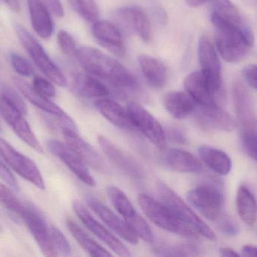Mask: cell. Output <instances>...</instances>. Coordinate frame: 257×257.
I'll return each mask as SVG.
<instances>
[{
  "label": "cell",
  "instance_id": "obj_41",
  "mask_svg": "<svg viewBox=\"0 0 257 257\" xmlns=\"http://www.w3.org/2000/svg\"><path fill=\"white\" fill-rule=\"evenodd\" d=\"M241 145L244 150L253 159L257 161V135L253 132L245 131L241 136Z\"/></svg>",
  "mask_w": 257,
  "mask_h": 257
},
{
  "label": "cell",
  "instance_id": "obj_18",
  "mask_svg": "<svg viewBox=\"0 0 257 257\" xmlns=\"http://www.w3.org/2000/svg\"><path fill=\"white\" fill-rule=\"evenodd\" d=\"M198 125L207 131H231L235 128V121L226 111L215 104L201 106L195 109Z\"/></svg>",
  "mask_w": 257,
  "mask_h": 257
},
{
  "label": "cell",
  "instance_id": "obj_40",
  "mask_svg": "<svg viewBox=\"0 0 257 257\" xmlns=\"http://www.w3.org/2000/svg\"><path fill=\"white\" fill-rule=\"evenodd\" d=\"M33 86L39 93L47 98H54L56 95V89L52 83L41 75H35Z\"/></svg>",
  "mask_w": 257,
  "mask_h": 257
},
{
  "label": "cell",
  "instance_id": "obj_9",
  "mask_svg": "<svg viewBox=\"0 0 257 257\" xmlns=\"http://www.w3.org/2000/svg\"><path fill=\"white\" fill-rule=\"evenodd\" d=\"M0 155L8 165L26 181L37 188L45 189V182L36 163L26 155L18 152L6 140L0 137Z\"/></svg>",
  "mask_w": 257,
  "mask_h": 257
},
{
  "label": "cell",
  "instance_id": "obj_24",
  "mask_svg": "<svg viewBox=\"0 0 257 257\" xmlns=\"http://www.w3.org/2000/svg\"><path fill=\"white\" fill-rule=\"evenodd\" d=\"M118 15L144 42H151L152 39L151 23L143 9L138 6L123 8L119 10Z\"/></svg>",
  "mask_w": 257,
  "mask_h": 257
},
{
  "label": "cell",
  "instance_id": "obj_38",
  "mask_svg": "<svg viewBox=\"0 0 257 257\" xmlns=\"http://www.w3.org/2000/svg\"><path fill=\"white\" fill-rule=\"evenodd\" d=\"M50 232H51V240L56 251L60 252L61 254L65 256L71 255L72 248H71L70 244L65 235L62 233L61 231L55 226H51Z\"/></svg>",
  "mask_w": 257,
  "mask_h": 257
},
{
  "label": "cell",
  "instance_id": "obj_20",
  "mask_svg": "<svg viewBox=\"0 0 257 257\" xmlns=\"http://www.w3.org/2000/svg\"><path fill=\"white\" fill-rule=\"evenodd\" d=\"M160 164L172 172L180 173H199L203 170L202 162L190 152L179 149H162Z\"/></svg>",
  "mask_w": 257,
  "mask_h": 257
},
{
  "label": "cell",
  "instance_id": "obj_17",
  "mask_svg": "<svg viewBox=\"0 0 257 257\" xmlns=\"http://www.w3.org/2000/svg\"><path fill=\"white\" fill-rule=\"evenodd\" d=\"M98 143L105 155L126 175L137 181L145 179V170L136 158L103 136L98 137Z\"/></svg>",
  "mask_w": 257,
  "mask_h": 257
},
{
  "label": "cell",
  "instance_id": "obj_11",
  "mask_svg": "<svg viewBox=\"0 0 257 257\" xmlns=\"http://www.w3.org/2000/svg\"><path fill=\"white\" fill-rule=\"evenodd\" d=\"M46 145L48 150L61 160L80 181L89 187L96 186L86 163L69 144L56 139H50L47 140Z\"/></svg>",
  "mask_w": 257,
  "mask_h": 257
},
{
  "label": "cell",
  "instance_id": "obj_47",
  "mask_svg": "<svg viewBox=\"0 0 257 257\" xmlns=\"http://www.w3.org/2000/svg\"><path fill=\"white\" fill-rule=\"evenodd\" d=\"M241 252H242V256H257V247L253 246H244Z\"/></svg>",
  "mask_w": 257,
  "mask_h": 257
},
{
  "label": "cell",
  "instance_id": "obj_37",
  "mask_svg": "<svg viewBox=\"0 0 257 257\" xmlns=\"http://www.w3.org/2000/svg\"><path fill=\"white\" fill-rule=\"evenodd\" d=\"M9 58L14 70L21 76L29 77L34 73V67L32 63L21 54L11 52Z\"/></svg>",
  "mask_w": 257,
  "mask_h": 257
},
{
  "label": "cell",
  "instance_id": "obj_45",
  "mask_svg": "<svg viewBox=\"0 0 257 257\" xmlns=\"http://www.w3.org/2000/svg\"><path fill=\"white\" fill-rule=\"evenodd\" d=\"M167 133L168 136H166V138L169 137L175 143H181V144L187 143V139L185 134L178 127H170L167 130Z\"/></svg>",
  "mask_w": 257,
  "mask_h": 257
},
{
  "label": "cell",
  "instance_id": "obj_43",
  "mask_svg": "<svg viewBox=\"0 0 257 257\" xmlns=\"http://www.w3.org/2000/svg\"><path fill=\"white\" fill-rule=\"evenodd\" d=\"M218 228L222 233L229 236H234L238 232V228L237 225L230 219L224 218L219 220Z\"/></svg>",
  "mask_w": 257,
  "mask_h": 257
},
{
  "label": "cell",
  "instance_id": "obj_48",
  "mask_svg": "<svg viewBox=\"0 0 257 257\" xmlns=\"http://www.w3.org/2000/svg\"><path fill=\"white\" fill-rule=\"evenodd\" d=\"M6 3L9 9L14 12L18 13L21 11V5L19 0H3Z\"/></svg>",
  "mask_w": 257,
  "mask_h": 257
},
{
  "label": "cell",
  "instance_id": "obj_39",
  "mask_svg": "<svg viewBox=\"0 0 257 257\" xmlns=\"http://www.w3.org/2000/svg\"><path fill=\"white\" fill-rule=\"evenodd\" d=\"M57 42L62 52L69 57L76 56V44L73 37L65 30H60L57 34Z\"/></svg>",
  "mask_w": 257,
  "mask_h": 257
},
{
  "label": "cell",
  "instance_id": "obj_46",
  "mask_svg": "<svg viewBox=\"0 0 257 257\" xmlns=\"http://www.w3.org/2000/svg\"><path fill=\"white\" fill-rule=\"evenodd\" d=\"M43 2L56 16L58 18L64 16V9L60 0H44Z\"/></svg>",
  "mask_w": 257,
  "mask_h": 257
},
{
  "label": "cell",
  "instance_id": "obj_29",
  "mask_svg": "<svg viewBox=\"0 0 257 257\" xmlns=\"http://www.w3.org/2000/svg\"><path fill=\"white\" fill-rule=\"evenodd\" d=\"M201 159L216 173L227 175L232 169V161L229 155L212 146L202 145L198 149Z\"/></svg>",
  "mask_w": 257,
  "mask_h": 257
},
{
  "label": "cell",
  "instance_id": "obj_10",
  "mask_svg": "<svg viewBox=\"0 0 257 257\" xmlns=\"http://www.w3.org/2000/svg\"><path fill=\"white\" fill-rule=\"evenodd\" d=\"M21 220H24L42 253L46 256H57L51 232L42 212L34 205L27 202V209Z\"/></svg>",
  "mask_w": 257,
  "mask_h": 257
},
{
  "label": "cell",
  "instance_id": "obj_7",
  "mask_svg": "<svg viewBox=\"0 0 257 257\" xmlns=\"http://www.w3.org/2000/svg\"><path fill=\"white\" fill-rule=\"evenodd\" d=\"M107 193L115 209L124 218L138 237L145 242L152 243L154 235L151 228L145 219L136 211L125 193L116 187H108Z\"/></svg>",
  "mask_w": 257,
  "mask_h": 257
},
{
  "label": "cell",
  "instance_id": "obj_44",
  "mask_svg": "<svg viewBox=\"0 0 257 257\" xmlns=\"http://www.w3.org/2000/svg\"><path fill=\"white\" fill-rule=\"evenodd\" d=\"M242 75L246 81L257 90V65L250 64L244 66L242 69Z\"/></svg>",
  "mask_w": 257,
  "mask_h": 257
},
{
  "label": "cell",
  "instance_id": "obj_32",
  "mask_svg": "<svg viewBox=\"0 0 257 257\" xmlns=\"http://www.w3.org/2000/svg\"><path fill=\"white\" fill-rule=\"evenodd\" d=\"M233 99L235 113L243 127L251 125L253 119L251 101L245 88L241 83L235 82L233 85Z\"/></svg>",
  "mask_w": 257,
  "mask_h": 257
},
{
  "label": "cell",
  "instance_id": "obj_36",
  "mask_svg": "<svg viewBox=\"0 0 257 257\" xmlns=\"http://www.w3.org/2000/svg\"><path fill=\"white\" fill-rule=\"evenodd\" d=\"M0 96H3L11 104H13L23 115L27 114L28 110H27V105L21 95L13 88L11 87L9 84L4 81H0Z\"/></svg>",
  "mask_w": 257,
  "mask_h": 257
},
{
  "label": "cell",
  "instance_id": "obj_3",
  "mask_svg": "<svg viewBox=\"0 0 257 257\" xmlns=\"http://www.w3.org/2000/svg\"><path fill=\"white\" fill-rule=\"evenodd\" d=\"M138 202L146 217L160 229L190 239L197 238V232L178 218L163 202L160 203L146 194L139 195Z\"/></svg>",
  "mask_w": 257,
  "mask_h": 257
},
{
  "label": "cell",
  "instance_id": "obj_19",
  "mask_svg": "<svg viewBox=\"0 0 257 257\" xmlns=\"http://www.w3.org/2000/svg\"><path fill=\"white\" fill-rule=\"evenodd\" d=\"M62 133L66 143L78 154L84 162L101 173H106L108 172V166L105 160L91 145L78 135L77 131L66 127H62Z\"/></svg>",
  "mask_w": 257,
  "mask_h": 257
},
{
  "label": "cell",
  "instance_id": "obj_35",
  "mask_svg": "<svg viewBox=\"0 0 257 257\" xmlns=\"http://www.w3.org/2000/svg\"><path fill=\"white\" fill-rule=\"evenodd\" d=\"M75 12L86 21L96 22L99 18V9L95 0H69Z\"/></svg>",
  "mask_w": 257,
  "mask_h": 257
},
{
  "label": "cell",
  "instance_id": "obj_28",
  "mask_svg": "<svg viewBox=\"0 0 257 257\" xmlns=\"http://www.w3.org/2000/svg\"><path fill=\"white\" fill-rule=\"evenodd\" d=\"M73 88L76 93L84 98H103L109 95L107 86L96 77L78 72L73 76Z\"/></svg>",
  "mask_w": 257,
  "mask_h": 257
},
{
  "label": "cell",
  "instance_id": "obj_23",
  "mask_svg": "<svg viewBox=\"0 0 257 257\" xmlns=\"http://www.w3.org/2000/svg\"><path fill=\"white\" fill-rule=\"evenodd\" d=\"M33 30L42 39H48L54 32V23L48 7L42 0H27Z\"/></svg>",
  "mask_w": 257,
  "mask_h": 257
},
{
  "label": "cell",
  "instance_id": "obj_31",
  "mask_svg": "<svg viewBox=\"0 0 257 257\" xmlns=\"http://www.w3.org/2000/svg\"><path fill=\"white\" fill-rule=\"evenodd\" d=\"M68 229H69L72 236L76 240L80 246L88 253L90 256L96 257L111 256L105 249L101 247L97 242L93 240V238L83 230L76 223L72 220H67L66 221Z\"/></svg>",
  "mask_w": 257,
  "mask_h": 257
},
{
  "label": "cell",
  "instance_id": "obj_14",
  "mask_svg": "<svg viewBox=\"0 0 257 257\" xmlns=\"http://www.w3.org/2000/svg\"><path fill=\"white\" fill-rule=\"evenodd\" d=\"M73 210L83 224L98 238L103 241L114 253L120 256H130V250L106 228L91 215L84 205L78 201L73 202Z\"/></svg>",
  "mask_w": 257,
  "mask_h": 257
},
{
  "label": "cell",
  "instance_id": "obj_50",
  "mask_svg": "<svg viewBox=\"0 0 257 257\" xmlns=\"http://www.w3.org/2000/svg\"><path fill=\"white\" fill-rule=\"evenodd\" d=\"M212 0H185L186 3L190 7L198 8L206 4Z\"/></svg>",
  "mask_w": 257,
  "mask_h": 257
},
{
  "label": "cell",
  "instance_id": "obj_42",
  "mask_svg": "<svg viewBox=\"0 0 257 257\" xmlns=\"http://www.w3.org/2000/svg\"><path fill=\"white\" fill-rule=\"evenodd\" d=\"M0 178L15 191H19V186L15 176L12 175V172L6 167V164L1 159H0Z\"/></svg>",
  "mask_w": 257,
  "mask_h": 257
},
{
  "label": "cell",
  "instance_id": "obj_30",
  "mask_svg": "<svg viewBox=\"0 0 257 257\" xmlns=\"http://www.w3.org/2000/svg\"><path fill=\"white\" fill-rule=\"evenodd\" d=\"M237 209L244 223L253 226L257 220V202L250 190L241 186L237 193Z\"/></svg>",
  "mask_w": 257,
  "mask_h": 257
},
{
  "label": "cell",
  "instance_id": "obj_22",
  "mask_svg": "<svg viewBox=\"0 0 257 257\" xmlns=\"http://www.w3.org/2000/svg\"><path fill=\"white\" fill-rule=\"evenodd\" d=\"M184 89L193 101L201 106L215 104L214 95L202 71H195L189 74L184 80Z\"/></svg>",
  "mask_w": 257,
  "mask_h": 257
},
{
  "label": "cell",
  "instance_id": "obj_15",
  "mask_svg": "<svg viewBox=\"0 0 257 257\" xmlns=\"http://www.w3.org/2000/svg\"><path fill=\"white\" fill-rule=\"evenodd\" d=\"M14 82L21 93L32 104L57 118L61 123L62 127H66L77 131V127L74 121L58 105L52 102L49 98L41 95L33 86L30 85L27 81L18 77L14 78Z\"/></svg>",
  "mask_w": 257,
  "mask_h": 257
},
{
  "label": "cell",
  "instance_id": "obj_25",
  "mask_svg": "<svg viewBox=\"0 0 257 257\" xmlns=\"http://www.w3.org/2000/svg\"><path fill=\"white\" fill-rule=\"evenodd\" d=\"M138 61L144 77L151 87L160 89L166 85L168 70L163 63L146 54L139 56Z\"/></svg>",
  "mask_w": 257,
  "mask_h": 257
},
{
  "label": "cell",
  "instance_id": "obj_6",
  "mask_svg": "<svg viewBox=\"0 0 257 257\" xmlns=\"http://www.w3.org/2000/svg\"><path fill=\"white\" fill-rule=\"evenodd\" d=\"M190 203L211 221L221 218L223 195L221 190L214 183L201 184L187 193Z\"/></svg>",
  "mask_w": 257,
  "mask_h": 257
},
{
  "label": "cell",
  "instance_id": "obj_4",
  "mask_svg": "<svg viewBox=\"0 0 257 257\" xmlns=\"http://www.w3.org/2000/svg\"><path fill=\"white\" fill-rule=\"evenodd\" d=\"M157 190L162 202L169 207L178 218L190 226L195 232L211 241H215L216 235L211 228L202 221L193 210L165 183L158 181Z\"/></svg>",
  "mask_w": 257,
  "mask_h": 257
},
{
  "label": "cell",
  "instance_id": "obj_49",
  "mask_svg": "<svg viewBox=\"0 0 257 257\" xmlns=\"http://www.w3.org/2000/svg\"><path fill=\"white\" fill-rule=\"evenodd\" d=\"M220 253L222 256L224 257H234L239 256V254L237 253L235 250H232V249L229 248V247H223V248L220 249Z\"/></svg>",
  "mask_w": 257,
  "mask_h": 257
},
{
  "label": "cell",
  "instance_id": "obj_2",
  "mask_svg": "<svg viewBox=\"0 0 257 257\" xmlns=\"http://www.w3.org/2000/svg\"><path fill=\"white\" fill-rule=\"evenodd\" d=\"M75 57L86 72L117 89L136 91L139 88L137 78L128 69L96 48L82 47Z\"/></svg>",
  "mask_w": 257,
  "mask_h": 257
},
{
  "label": "cell",
  "instance_id": "obj_26",
  "mask_svg": "<svg viewBox=\"0 0 257 257\" xmlns=\"http://www.w3.org/2000/svg\"><path fill=\"white\" fill-rule=\"evenodd\" d=\"M96 110L103 117L118 128L123 129H134L130 122L126 109L113 100L101 98L95 101Z\"/></svg>",
  "mask_w": 257,
  "mask_h": 257
},
{
  "label": "cell",
  "instance_id": "obj_16",
  "mask_svg": "<svg viewBox=\"0 0 257 257\" xmlns=\"http://www.w3.org/2000/svg\"><path fill=\"white\" fill-rule=\"evenodd\" d=\"M85 199L87 205L94 211L95 214L99 216V218L120 238L133 245L139 243V237L125 220L114 214L95 196L89 195L86 196Z\"/></svg>",
  "mask_w": 257,
  "mask_h": 257
},
{
  "label": "cell",
  "instance_id": "obj_5",
  "mask_svg": "<svg viewBox=\"0 0 257 257\" xmlns=\"http://www.w3.org/2000/svg\"><path fill=\"white\" fill-rule=\"evenodd\" d=\"M15 33L21 45L40 70L57 85L66 86V77L60 68L50 58L42 45L29 33L28 30L17 24Z\"/></svg>",
  "mask_w": 257,
  "mask_h": 257
},
{
  "label": "cell",
  "instance_id": "obj_13",
  "mask_svg": "<svg viewBox=\"0 0 257 257\" xmlns=\"http://www.w3.org/2000/svg\"><path fill=\"white\" fill-rule=\"evenodd\" d=\"M0 114L16 135L24 143L37 152H43L42 146L30 128L28 122L23 117L24 115L3 96H0Z\"/></svg>",
  "mask_w": 257,
  "mask_h": 257
},
{
  "label": "cell",
  "instance_id": "obj_33",
  "mask_svg": "<svg viewBox=\"0 0 257 257\" xmlns=\"http://www.w3.org/2000/svg\"><path fill=\"white\" fill-rule=\"evenodd\" d=\"M0 202L9 212L21 219L27 209V202H23L11 187L0 183Z\"/></svg>",
  "mask_w": 257,
  "mask_h": 257
},
{
  "label": "cell",
  "instance_id": "obj_51",
  "mask_svg": "<svg viewBox=\"0 0 257 257\" xmlns=\"http://www.w3.org/2000/svg\"><path fill=\"white\" fill-rule=\"evenodd\" d=\"M1 130H2V129H1V127H0V131H1Z\"/></svg>",
  "mask_w": 257,
  "mask_h": 257
},
{
  "label": "cell",
  "instance_id": "obj_27",
  "mask_svg": "<svg viewBox=\"0 0 257 257\" xmlns=\"http://www.w3.org/2000/svg\"><path fill=\"white\" fill-rule=\"evenodd\" d=\"M163 104L166 111L177 119H184L194 112L196 102L188 94L170 92L163 96Z\"/></svg>",
  "mask_w": 257,
  "mask_h": 257
},
{
  "label": "cell",
  "instance_id": "obj_8",
  "mask_svg": "<svg viewBox=\"0 0 257 257\" xmlns=\"http://www.w3.org/2000/svg\"><path fill=\"white\" fill-rule=\"evenodd\" d=\"M126 112L135 129L140 131L160 150L166 149V134L160 122L140 104L128 102Z\"/></svg>",
  "mask_w": 257,
  "mask_h": 257
},
{
  "label": "cell",
  "instance_id": "obj_12",
  "mask_svg": "<svg viewBox=\"0 0 257 257\" xmlns=\"http://www.w3.org/2000/svg\"><path fill=\"white\" fill-rule=\"evenodd\" d=\"M198 57L202 71L213 95L221 89V65L212 42L206 36L200 38L198 45Z\"/></svg>",
  "mask_w": 257,
  "mask_h": 257
},
{
  "label": "cell",
  "instance_id": "obj_1",
  "mask_svg": "<svg viewBox=\"0 0 257 257\" xmlns=\"http://www.w3.org/2000/svg\"><path fill=\"white\" fill-rule=\"evenodd\" d=\"M216 30V45L220 55L229 63L241 61L254 44V36L246 20H228L211 13Z\"/></svg>",
  "mask_w": 257,
  "mask_h": 257
},
{
  "label": "cell",
  "instance_id": "obj_21",
  "mask_svg": "<svg viewBox=\"0 0 257 257\" xmlns=\"http://www.w3.org/2000/svg\"><path fill=\"white\" fill-rule=\"evenodd\" d=\"M93 35L99 45L118 57L126 54V48L118 29L107 21H96L93 24Z\"/></svg>",
  "mask_w": 257,
  "mask_h": 257
},
{
  "label": "cell",
  "instance_id": "obj_34",
  "mask_svg": "<svg viewBox=\"0 0 257 257\" xmlns=\"http://www.w3.org/2000/svg\"><path fill=\"white\" fill-rule=\"evenodd\" d=\"M154 250L157 255L162 256H196L200 252V249L196 244L172 246L164 243L156 244Z\"/></svg>",
  "mask_w": 257,
  "mask_h": 257
}]
</instances>
